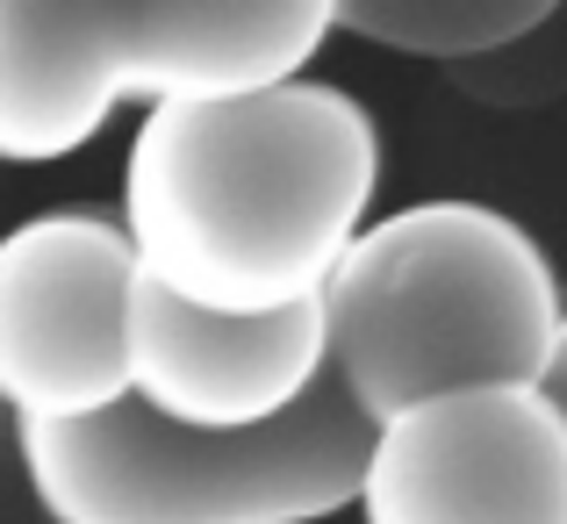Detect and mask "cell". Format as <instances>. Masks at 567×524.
<instances>
[{
  "label": "cell",
  "instance_id": "cell-6",
  "mask_svg": "<svg viewBox=\"0 0 567 524\" xmlns=\"http://www.w3.org/2000/svg\"><path fill=\"white\" fill-rule=\"evenodd\" d=\"M123 381L144 410L194 431L266 424L323 381V302L202 309L137 274L123 295Z\"/></svg>",
  "mask_w": 567,
  "mask_h": 524
},
{
  "label": "cell",
  "instance_id": "cell-7",
  "mask_svg": "<svg viewBox=\"0 0 567 524\" xmlns=\"http://www.w3.org/2000/svg\"><path fill=\"white\" fill-rule=\"evenodd\" d=\"M123 101L245 94L331 43L338 0H94Z\"/></svg>",
  "mask_w": 567,
  "mask_h": 524
},
{
  "label": "cell",
  "instance_id": "cell-5",
  "mask_svg": "<svg viewBox=\"0 0 567 524\" xmlns=\"http://www.w3.org/2000/svg\"><path fill=\"white\" fill-rule=\"evenodd\" d=\"M130 237L101 208H43L0 230V402L14 417H86L130 395Z\"/></svg>",
  "mask_w": 567,
  "mask_h": 524
},
{
  "label": "cell",
  "instance_id": "cell-1",
  "mask_svg": "<svg viewBox=\"0 0 567 524\" xmlns=\"http://www.w3.org/2000/svg\"><path fill=\"white\" fill-rule=\"evenodd\" d=\"M381 187V130L346 86L288 72L245 94L144 101L123 223L144 280L202 309L317 295Z\"/></svg>",
  "mask_w": 567,
  "mask_h": 524
},
{
  "label": "cell",
  "instance_id": "cell-10",
  "mask_svg": "<svg viewBox=\"0 0 567 524\" xmlns=\"http://www.w3.org/2000/svg\"><path fill=\"white\" fill-rule=\"evenodd\" d=\"M0 524H51L29 489V460H22V417L0 402Z\"/></svg>",
  "mask_w": 567,
  "mask_h": 524
},
{
  "label": "cell",
  "instance_id": "cell-9",
  "mask_svg": "<svg viewBox=\"0 0 567 524\" xmlns=\"http://www.w3.org/2000/svg\"><path fill=\"white\" fill-rule=\"evenodd\" d=\"M560 14V0H338V29L402 58H496L511 43L539 37Z\"/></svg>",
  "mask_w": 567,
  "mask_h": 524
},
{
  "label": "cell",
  "instance_id": "cell-4",
  "mask_svg": "<svg viewBox=\"0 0 567 524\" xmlns=\"http://www.w3.org/2000/svg\"><path fill=\"white\" fill-rule=\"evenodd\" d=\"M360 524H567V410L554 381L439 388L367 424Z\"/></svg>",
  "mask_w": 567,
  "mask_h": 524
},
{
  "label": "cell",
  "instance_id": "cell-8",
  "mask_svg": "<svg viewBox=\"0 0 567 524\" xmlns=\"http://www.w3.org/2000/svg\"><path fill=\"white\" fill-rule=\"evenodd\" d=\"M123 109L94 0H0V166H51Z\"/></svg>",
  "mask_w": 567,
  "mask_h": 524
},
{
  "label": "cell",
  "instance_id": "cell-2",
  "mask_svg": "<svg viewBox=\"0 0 567 524\" xmlns=\"http://www.w3.org/2000/svg\"><path fill=\"white\" fill-rule=\"evenodd\" d=\"M323 367L374 424L439 388L554 381L560 280L517 216L467 194L367 216L317 288Z\"/></svg>",
  "mask_w": 567,
  "mask_h": 524
},
{
  "label": "cell",
  "instance_id": "cell-3",
  "mask_svg": "<svg viewBox=\"0 0 567 524\" xmlns=\"http://www.w3.org/2000/svg\"><path fill=\"white\" fill-rule=\"evenodd\" d=\"M367 417L323 381L245 431H194L115 395L86 417H22V460L51 524H323L352 511Z\"/></svg>",
  "mask_w": 567,
  "mask_h": 524
}]
</instances>
